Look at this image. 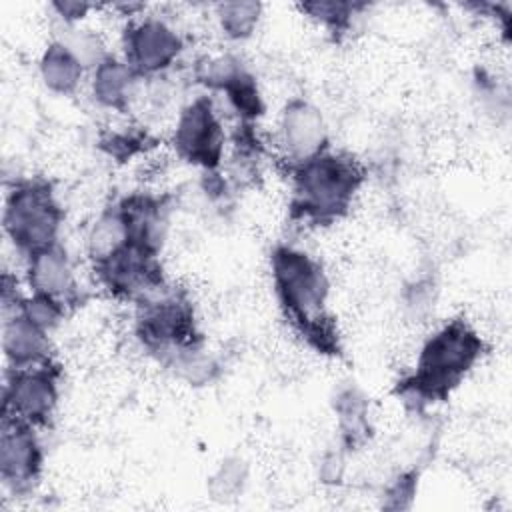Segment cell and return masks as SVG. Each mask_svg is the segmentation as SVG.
Wrapping results in <instances>:
<instances>
[{
	"label": "cell",
	"instance_id": "13",
	"mask_svg": "<svg viewBox=\"0 0 512 512\" xmlns=\"http://www.w3.org/2000/svg\"><path fill=\"white\" fill-rule=\"evenodd\" d=\"M116 204L126 220L130 244L146 252L160 254L166 240V232H168V216H170L168 196L132 192L120 198Z\"/></svg>",
	"mask_w": 512,
	"mask_h": 512
},
{
	"label": "cell",
	"instance_id": "23",
	"mask_svg": "<svg viewBox=\"0 0 512 512\" xmlns=\"http://www.w3.org/2000/svg\"><path fill=\"white\" fill-rule=\"evenodd\" d=\"M364 6L366 4H358V2L330 0V2H304V4H300V10L306 12L318 24H322L332 34H344L350 28L352 18Z\"/></svg>",
	"mask_w": 512,
	"mask_h": 512
},
{
	"label": "cell",
	"instance_id": "11",
	"mask_svg": "<svg viewBox=\"0 0 512 512\" xmlns=\"http://www.w3.org/2000/svg\"><path fill=\"white\" fill-rule=\"evenodd\" d=\"M44 450L34 426L2 418L0 480L12 494L34 490L40 480Z\"/></svg>",
	"mask_w": 512,
	"mask_h": 512
},
{
	"label": "cell",
	"instance_id": "8",
	"mask_svg": "<svg viewBox=\"0 0 512 512\" xmlns=\"http://www.w3.org/2000/svg\"><path fill=\"white\" fill-rule=\"evenodd\" d=\"M224 142V128L210 96H198L182 108L172 136L178 158L204 172H218L224 158Z\"/></svg>",
	"mask_w": 512,
	"mask_h": 512
},
{
	"label": "cell",
	"instance_id": "14",
	"mask_svg": "<svg viewBox=\"0 0 512 512\" xmlns=\"http://www.w3.org/2000/svg\"><path fill=\"white\" fill-rule=\"evenodd\" d=\"M26 278L32 292L52 296L66 306L78 302L74 270L60 242L26 256Z\"/></svg>",
	"mask_w": 512,
	"mask_h": 512
},
{
	"label": "cell",
	"instance_id": "26",
	"mask_svg": "<svg viewBox=\"0 0 512 512\" xmlns=\"http://www.w3.org/2000/svg\"><path fill=\"white\" fill-rule=\"evenodd\" d=\"M64 44L74 52V56L82 62L84 68H96L100 66L110 54L106 52V46L102 38L90 30H76Z\"/></svg>",
	"mask_w": 512,
	"mask_h": 512
},
{
	"label": "cell",
	"instance_id": "20",
	"mask_svg": "<svg viewBox=\"0 0 512 512\" xmlns=\"http://www.w3.org/2000/svg\"><path fill=\"white\" fill-rule=\"evenodd\" d=\"M164 366L190 386L212 384L220 374L218 360L204 348V344L174 354L164 362Z\"/></svg>",
	"mask_w": 512,
	"mask_h": 512
},
{
	"label": "cell",
	"instance_id": "2",
	"mask_svg": "<svg viewBox=\"0 0 512 512\" xmlns=\"http://www.w3.org/2000/svg\"><path fill=\"white\" fill-rule=\"evenodd\" d=\"M486 352L482 336L462 318L434 330L422 344L414 370L398 380L394 394L412 410L444 402Z\"/></svg>",
	"mask_w": 512,
	"mask_h": 512
},
{
	"label": "cell",
	"instance_id": "10",
	"mask_svg": "<svg viewBox=\"0 0 512 512\" xmlns=\"http://www.w3.org/2000/svg\"><path fill=\"white\" fill-rule=\"evenodd\" d=\"M124 62L138 78L158 76L180 56L184 44L178 32L160 18H142L124 28Z\"/></svg>",
	"mask_w": 512,
	"mask_h": 512
},
{
	"label": "cell",
	"instance_id": "17",
	"mask_svg": "<svg viewBox=\"0 0 512 512\" xmlns=\"http://www.w3.org/2000/svg\"><path fill=\"white\" fill-rule=\"evenodd\" d=\"M138 76L132 68L114 56H108L100 66L92 70V98L108 110L126 112L134 96Z\"/></svg>",
	"mask_w": 512,
	"mask_h": 512
},
{
	"label": "cell",
	"instance_id": "3",
	"mask_svg": "<svg viewBox=\"0 0 512 512\" xmlns=\"http://www.w3.org/2000/svg\"><path fill=\"white\" fill-rule=\"evenodd\" d=\"M288 176L290 218L310 226H326L346 216L366 180L354 156L332 150L288 164Z\"/></svg>",
	"mask_w": 512,
	"mask_h": 512
},
{
	"label": "cell",
	"instance_id": "28",
	"mask_svg": "<svg viewBox=\"0 0 512 512\" xmlns=\"http://www.w3.org/2000/svg\"><path fill=\"white\" fill-rule=\"evenodd\" d=\"M344 448H330L322 454L320 458V468H318V478L322 484L336 486L344 478Z\"/></svg>",
	"mask_w": 512,
	"mask_h": 512
},
{
	"label": "cell",
	"instance_id": "27",
	"mask_svg": "<svg viewBox=\"0 0 512 512\" xmlns=\"http://www.w3.org/2000/svg\"><path fill=\"white\" fill-rule=\"evenodd\" d=\"M418 490V472H400L384 490L382 506L388 510H406L412 506Z\"/></svg>",
	"mask_w": 512,
	"mask_h": 512
},
{
	"label": "cell",
	"instance_id": "24",
	"mask_svg": "<svg viewBox=\"0 0 512 512\" xmlns=\"http://www.w3.org/2000/svg\"><path fill=\"white\" fill-rule=\"evenodd\" d=\"M16 310L20 314H24L32 324H36L38 328H42L44 332L50 334L64 320L66 304H62L60 300H56L52 296L32 292L30 296H20Z\"/></svg>",
	"mask_w": 512,
	"mask_h": 512
},
{
	"label": "cell",
	"instance_id": "12",
	"mask_svg": "<svg viewBox=\"0 0 512 512\" xmlns=\"http://www.w3.org/2000/svg\"><path fill=\"white\" fill-rule=\"evenodd\" d=\"M280 144L286 162H302L328 150V128L322 112L304 98H292L280 112Z\"/></svg>",
	"mask_w": 512,
	"mask_h": 512
},
{
	"label": "cell",
	"instance_id": "1",
	"mask_svg": "<svg viewBox=\"0 0 512 512\" xmlns=\"http://www.w3.org/2000/svg\"><path fill=\"white\" fill-rule=\"evenodd\" d=\"M270 274L282 316L296 336L322 356H340V334L328 310L330 282L322 264L296 246L276 244Z\"/></svg>",
	"mask_w": 512,
	"mask_h": 512
},
{
	"label": "cell",
	"instance_id": "22",
	"mask_svg": "<svg viewBox=\"0 0 512 512\" xmlns=\"http://www.w3.org/2000/svg\"><path fill=\"white\" fill-rule=\"evenodd\" d=\"M248 484V464L238 456L224 458L208 478V492L216 502L236 500Z\"/></svg>",
	"mask_w": 512,
	"mask_h": 512
},
{
	"label": "cell",
	"instance_id": "25",
	"mask_svg": "<svg viewBox=\"0 0 512 512\" xmlns=\"http://www.w3.org/2000/svg\"><path fill=\"white\" fill-rule=\"evenodd\" d=\"M148 146H154V138L142 130L110 132L100 140V148L120 162L144 152Z\"/></svg>",
	"mask_w": 512,
	"mask_h": 512
},
{
	"label": "cell",
	"instance_id": "29",
	"mask_svg": "<svg viewBox=\"0 0 512 512\" xmlns=\"http://www.w3.org/2000/svg\"><path fill=\"white\" fill-rule=\"evenodd\" d=\"M52 8L58 12V16L66 24H74V22L82 20L92 6L86 4V2H54Z\"/></svg>",
	"mask_w": 512,
	"mask_h": 512
},
{
	"label": "cell",
	"instance_id": "15",
	"mask_svg": "<svg viewBox=\"0 0 512 512\" xmlns=\"http://www.w3.org/2000/svg\"><path fill=\"white\" fill-rule=\"evenodd\" d=\"M2 318V350L8 368H28L52 360L48 332L18 310L6 312Z\"/></svg>",
	"mask_w": 512,
	"mask_h": 512
},
{
	"label": "cell",
	"instance_id": "19",
	"mask_svg": "<svg viewBox=\"0 0 512 512\" xmlns=\"http://www.w3.org/2000/svg\"><path fill=\"white\" fill-rule=\"evenodd\" d=\"M130 244L126 220L118 204L108 206L90 226L86 234V254L94 264H100Z\"/></svg>",
	"mask_w": 512,
	"mask_h": 512
},
{
	"label": "cell",
	"instance_id": "21",
	"mask_svg": "<svg viewBox=\"0 0 512 512\" xmlns=\"http://www.w3.org/2000/svg\"><path fill=\"white\" fill-rule=\"evenodd\" d=\"M262 14L260 2H222L216 6V16L224 36L230 40H246L258 26Z\"/></svg>",
	"mask_w": 512,
	"mask_h": 512
},
{
	"label": "cell",
	"instance_id": "18",
	"mask_svg": "<svg viewBox=\"0 0 512 512\" xmlns=\"http://www.w3.org/2000/svg\"><path fill=\"white\" fill-rule=\"evenodd\" d=\"M38 70L44 86L50 92L70 96L78 90L86 68L64 42L56 40L44 48Z\"/></svg>",
	"mask_w": 512,
	"mask_h": 512
},
{
	"label": "cell",
	"instance_id": "7",
	"mask_svg": "<svg viewBox=\"0 0 512 512\" xmlns=\"http://www.w3.org/2000/svg\"><path fill=\"white\" fill-rule=\"evenodd\" d=\"M92 270L100 286L110 296L134 302L136 306L158 296L170 286L158 254L146 252L134 244L124 246L108 260L94 264Z\"/></svg>",
	"mask_w": 512,
	"mask_h": 512
},
{
	"label": "cell",
	"instance_id": "4",
	"mask_svg": "<svg viewBox=\"0 0 512 512\" xmlns=\"http://www.w3.org/2000/svg\"><path fill=\"white\" fill-rule=\"evenodd\" d=\"M62 220L64 210L50 182L42 178H20L6 190L2 226L20 254L30 256L58 244Z\"/></svg>",
	"mask_w": 512,
	"mask_h": 512
},
{
	"label": "cell",
	"instance_id": "5",
	"mask_svg": "<svg viewBox=\"0 0 512 512\" xmlns=\"http://www.w3.org/2000/svg\"><path fill=\"white\" fill-rule=\"evenodd\" d=\"M134 330L140 344L162 364L186 348L204 344L188 294L172 284L136 306Z\"/></svg>",
	"mask_w": 512,
	"mask_h": 512
},
{
	"label": "cell",
	"instance_id": "16",
	"mask_svg": "<svg viewBox=\"0 0 512 512\" xmlns=\"http://www.w3.org/2000/svg\"><path fill=\"white\" fill-rule=\"evenodd\" d=\"M332 410L336 414L340 446L350 452L358 450L372 436L370 402L356 384H344L332 398Z\"/></svg>",
	"mask_w": 512,
	"mask_h": 512
},
{
	"label": "cell",
	"instance_id": "9",
	"mask_svg": "<svg viewBox=\"0 0 512 512\" xmlns=\"http://www.w3.org/2000/svg\"><path fill=\"white\" fill-rule=\"evenodd\" d=\"M194 78L208 90L226 94V100L238 114L240 122L252 124L266 110L254 74L238 56H202L194 64Z\"/></svg>",
	"mask_w": 512,
	"mask_h": 512
},
{
	"label": "cell",
	"instance_id": "6",
	"mask_svg": "<svg viewBox=\"0 0 512 512\" xmlns=\"http://www.w3.org/2000/svg\"><path fill=\"white\" fill-rule=\"evenodd\" d=\"M60 368L50 360L28 368H8L2 390V418L46 426L58 406Z\"/></svg>",
	"mask_w": 512,
	"mask_h": 512
}]
</instances>
